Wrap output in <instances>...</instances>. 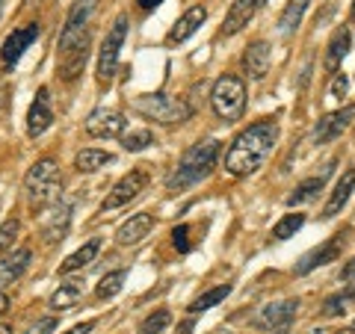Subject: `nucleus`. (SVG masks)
Here are the masks:
<instances>
[{"mask_svg":"<svg viewBox=\"0 0 355 334\" xmlns=\"http://www.w3.org/2000/svg\"><path fill=\"white\" fill-rule=\"evenodd\" d=\"M347 92H349V80L343 74H338L335 83H331V98H347Z\"/></svg>","mask_w":355,"mask_h":334,"instance_id":"obj_38","label":"nucleus"},{"mask_svg":"<svg viewBox=\"0 0 355 334\" xmlns=\"http://www.w3.org/2000/svg\"><path fill=\"white\" fill-rule=\"evenodd\" d=\"M169 322H172V314L160 308V310H154V314H148L146 319L139 322V334H163Z\"/></svg>","mask_w":355,"mask_h":334,"instance_id":"obj_34","label":"nucleus"},{"mask_svg":"<svg viewBox=\"0 0 355 334\" xmlns=\"http://www.w3.org/2000/svg\"><path fill=\"white\" fill-rule=\"evenodd\" d=\"M329 169H331V163H329ZM329 169L320 175V177H308V181H302L291 195H287V207H296V204H308V202H314V198L323 193V186H326V177H329Z\"/></svg>","mask_w":355,"mask_h":334,"instance_id":"obj_23","label":"nucleus"},{"mask_svg":"<svg viewBox=\"0 0 355 334\" xmlns=\"http://www.w3.org/2000/svg\"><path fill=\"white\" fill-rule=\"evenodd\" d=\"M0 334H15V331H12V326H9V322H3V326H0Z\"/></svg>","mask_w":355,"mask_h":334,"instance_id":"obj_43","label":"nucleus"},{"mask_svg":"<svg viewBox=\"0 0 355 334\" xmlns=\"http://www.w3.org/2000/svg\"><path fill=\"white\" fill-rule=\"evenodd\" d=\"M343 334H355V328H352V331H343Z\"/></svg>","mask_w":355,"mask_h":334,"instance_id":"obj_46","label":"nucleus"},{"mask_svg":"<svg viewBox=\"0 0 355 334\" xmlns=\"http://www.w3.org/2000/svg\"><path fill=\"white\" fill-rule=\"evenodd\" d=\"M216 157H219V142L216 139L196 142V146H190L184 151V157L178 160L175 172L169 175V181H166V184H169L172 193H181V189L198 184L216 166Z\"/></svg>","mask_w":355,"mask_h":334,"instance_id":"obj_2","label":"nucleus"},{"mask_svg":"<svg viewBox=\"0 0 355 334\" xmlns=\"http://www.w3.org/2000/svg\"><path fill=\"white\" fill-rule=\"evenodd\" d=\"M125 130V118L116 109H95L92 116L86 118V133L95 139H113V137H121Z\"/></svg>","mask_w":355,"mask_h":334,"instance_id":"obj_12","label":"nucleus"},{"mask_svg":"<svg viewBox=\"0 0 355 334\" xmlns=\"http://www.w3.org/2000/svg\"><path fill=\"white\" fill-rule=\"evenodd\" d=\"M89 30H62L60 36V51H57V69L65 83L77 80V74H83L86 60H89Z\"/></svg>","mask_w":355,"mask_h":334,"instance_id":"obj_4","label":"nucleus"},{"mask_svg":"<svg viewBox=\"0 0 355 334\" xmlns=\"http://www.w3.org/2000/svg\"><path fill=\"white\" fill-rule=\"evenodd\" d=\"M92 328H95V322H92V319H89V322H83V326H74V328H71L69 334H89V331H92Z\"/></svg>","mask_w":355,"mask_h":334,"instance_id":"obj_40","label":"nucleus"},{"mask_svg":"<svg viewBox=\"0 0 355 334\" xmlns=\"http://www.w3.org/2000/svg\"><path fill=\"white\" fill-rule=\"evenodd\" d=\"M24 193H27V204L30 210H48L53 204H60V193H62V177H60V166L57 160L44 157L39 163L30 166V172L24 177Z\"/></svg>","mask_w":355,"mask_h":334,"instance_id":"obj_3","label":"nucleus"},{"mask_svg":"<svg viewBox=\"0 0 355 334\" xmlns=\"http://www.w3.org/2000/svg\"><path fill=\"white\" fill-rule=\"evenodd\" d=\"M18 219L15 216H9L6 222H3V225H0V252H6L9 246H12V240L18 237Z\"/></svg>","mask_w":355,"mask_h":334,"instance_id":"obj_35","label":"nucleus"},{"mask_svg":"<svg viewBox=\"0 0 355 334\" xmlns=\"http://www.w3.org/2000/svg\"><path fill=\"white\" fill-rule=\"evenodd\" d=\"M42 237L48 243H57L65 237L69 231V222H71V207L69 204H53L48 210H42Z\"/></svg>","mask_w":355,"mask_h":334,"instance_id":"obj_15","label":"nucleus"},{"mask_svg":"<svg viewBox=\"0 0 355 334\" xmlns=\"http://www.w3.org/2000/svg\"><path fill=\"white\" fill-rule=\"evenodd\" d=\"M352 189H355V169H347V172H343V177L338 181V186L331 189L329 202H326V207H323V219H335L340 210L347 207Z\"/></svg>","mask_w":355,"mask_h":334,"instance_id":"obj_20","label":"nucleus"},{"mask_svg":"<svg viewBox=\"0 0 355 334\" xmlns=\"http://www.w3.org/2000/svg\"><path fill=\"white\" fill-rule=\"evenodd\" d=\"M107 163H113V154H110V151L83 148V151H77V157H74V169L77 172H98Z\"/></svg>","mask_w":355,"mask_h":334,"instance_id":"obj_25","label":"nucleus"},{"mask_svg":"<svg viewBox=\"0 0 355 334\" xmlns=\"http://www.w3.org/2000/svg\"><path fill=\"white\" fill-rule=\"evenodd\" d=\"M231 293V284H219V287H214V290H207V293H202L196 299V302L190 305V314L196 317V314H205L207 308H214V305H219L222 299H225Z\"/></svg>","mask_w":355,"mask_h":334,"instance_id":"obj_29","label":"nucleus"},{"mask_svg":"<svg viewBox=\"0 0 355 334\" xmlns=\"http://www.w3.org/2000/svg\"><path fill=\"white\" fill-rule=\"evenodd\" d=\"M352 24H355V3H352Z\"/></svg>","mask_w":355,"mask_h":334,"instance_id":"obj_45","label":"nucleus"},{"mask_svg":"<svg viewBox=\"0 0 355 334\" xmlns=\"http://www.w3.org/2000/svg\"><path fill=\"white\" fill-rule=\"evenodd\" d=\"M125 36H128V15H119L113 21V27H110L104 44H101V57H98V80H101V83L113 80L121 44H125Z\"/></svg>","mask_w":355,"mask_h":334,"instance_id":"obj_7","label":"nucleus"},{"mask_svg":"<svg viewBox=\"0 0 355 334\" xmlns=\"http://www.w3.org/2000/svg\"><path fill=\"white\" fill-rule=\"evenodd\" d=\"M254 0H234L231 3V9H228V15H225V21H222V36H234V33H240L243 27H249V21H252V15H254Z\"/></svg>","mask_w":355,"mask_h":334,"instance_id":"obj_21","label":"nucleus"},{"mask_svg":"<svg viewBox=\"0 0 355 334\" xmlns=\"http://www.w3.org/2000/svg\"><path fill=\"white\" fill-rule=\"evenodd\" d=\"M302 225H305V216L302 213H287V216H282L279 222H275L272 240H291Z\"/></svg>","mask_w":355,"mask_h":334,"instance_id":"obj_31","label":"nucleus"},{"mask_svg":"<svg viewBox=\"0 0 355 334\" xmlns=\"http://www.w3.org/2000/svg\"><path fill=\"white\" fill-rule=\"evenodd\" d=\"M270 60H272V53H270V44L266 42H252L246 53H243V71H246L252 80H263L266 71H270Z\"/></svg>","mask_w":355,"mask_h":334,"instance_id":"obj_16","label":"nucleus"},{"mask_svg":"<svg viewBox=\"0 0 355 334\" xmlns=\"http://www.w3.org/2000/svg\"><path fill=\"white\" fill-rule=\"evenodd\" d=\"M205 18H207V9H205V6L187 9V12L175 21V27L169 30V44H181V42H187L198 27L205 24Z\"/></svg>","mask_w":355,"mask_h":334,"instance_id":"obj_18","label":"nucleus"},{"mask_svg":"<svg viewBox=\"0 0 355 334\" xmlns=\"http://www.w3.org/2000/svg\"><path fill=\"white\" fill-rule=\"evenodd\" d=\"M125 281H128V272H125V270L110 272L107 278H101V284H98L95 296H98V299H113V296H119L121 287H125Z\"/></svg>","mask_w":355,"mask_h":334,"instance_id":"obj_32","label":"nucleus"},{"mask_svg":"<svg viewBox=\"0 0 355 334\" xmlns=\"http://www.w3.org/2000/svg\"><path fill=\"white\" fill-rule=\"evenodd\" d=\"M80 296H83V281H65L62 287H57L51 296V308L53 310H65V308H71L80 302Z\"/></svg>","mask_w":355,"mask_h":334,"instance_id":"obj_27","label":"nucleus"},{"mask_svg":"<svg viewBox=\"0 0 355 334\" xmlns=\"http://www.w3.org/2000/svg\"><path fill=\"white\" fill-rule=\"evenodd\" d=\"M296 310H299V299H279V302L263 305L258 314H254L252 326L254 328H263V331H279V334H284L287 328H291V319H293Z\"/></svg>","mask_w":355,"mask_h":334,"instance_id":"obj_8","label":"nucleus"},{"mask_svg":"<svg viewBox=\"0 0 355 334\" xmlns=\"http://www.w3.org/2000/svg\"><path fill=\"white\" fill-rule=\"evenodd\" d=\"M343 234H335V237H329L323 246H317V249H311L308 254H302V261H299L296 266V275H308V272H314L317 266H326V263H335L340 258V252H343Z\"/></svg>","mask_w":355,"mask_h":334,"instance_id":"obj_11","label":"nucleus"},{"mask_svg":"<svg viewBox=\"0 0 355 334\" xmlns=\"http://www.w3.org/2000/svg\"><path fill=\"white\" fill-rule=\"evenodd\" d=\"M349 44H352V36H349V30H347V27L338 30L335 36H331L329 48H326V60H323V69H326V71L335 74V71L340 69L343 57H347V53H349Z\"/></svg>","mask_w":355,"mask_h":334,"instance_id":"obj_22","label":"nucleus"},{"mask_svg":"<svg viewBox=\"0 0 355 334\" xmlns=\"http://www.w3.org/2000/svg\"><path fill=\"white\" fill-rule=\"evenodd\" d=\"M340 281L343 284H349V290H355V258L343 266V272H340Z\"/></svg>","mask_w":355,"mask_h":334,"instance_id":"obj_39","label":"nucleus"},{"mask_svg":"<svg viewBox=\"0 0 355 334\" xmlns=\"http://www.w3.org/2000/svg\"><path fill=\"white\" fill-rule=\"evenodd\" d=\"M266 3V0H254V6H263Z\"/></svg>","mask_w":355,"mask_h":334,"instance_id":"obj_44","label":"nucleus"},{"mask_svg":"<svg viewBox=\"0 0 355 334\" xmlns=\"http://www.w3.org/2000/svg\"><path fill=\"white\" fill-rule=\"evenodd\" d=\"M151 228H154V216L137 213V216H130L125 225L116 231V243H119V246H137V243H142L148 237Z\"/></svg>","mask_w":355,"mask_h":334,"instance_id":"obj_17","label":"nucleus"},{"mask_svg":"<svg viewBox=\"0 0 355 334\" xmlns=\"http://www.w3.org/2000/svg\"><path fill=\"white\" fill-rule=\"evenodd\" d=\"M39 33H42L39 24H24V27L12 30V36L3 42V51H0V60H3V65H15L21 60V53H24L30 44L39 39Z\"/></svg>","mask_w":355,"mask_h":334,"instance_id":"obj_13","label":"nucleus"},{"mask_svg":"<svg viewBox=\"0 0 355 334\" xmlns=\"http://www.w3.org/2000/svg\"><path fill=\"white\" fill-rule=\"evenodd\" d=\"M6 310H9V296H6L3 290H0V317H3Z\"/></svg>","mask_w":355,"mask_h":334,"instance_id":"obj_42","label":"nucleus"},{"mask_svg":"<svg viewBox=\"0 0 355 334\" xmlns=\"http://www.w3.org/2000/svg\"><path fill=\"white\" fill-rule=\"evenodd\" d=\"M137 109L146 118L151 121H160V125H184L187 118L193 116V109L187 101H181V98H172V95H142L137 98Z\"/></svg>","mask_w":355,"mask_h":334,"instance_id":"obj_6","label":"nucleus"},{"mask_svg":"<svg viewBox=\"0 0 355 334\" xmlns=\"http://www.w3.org/2000/svg\"><path fill=\"white\" fill-rule=\"evenodd\" d=\"M275 142H279V125H275L272 118H263L258 125L246 128L243 133H237L234 142H231V148L225 154V169L234 177L254 175L266 160H270Z\"/></svg>","mask_w":355,"mask_h":334,"instance_id":"obj_1","label":"nucleus"},{"mask_svg":"<svg viewBox=\"0 0 355 334\" xmlns=\"http://www.w3.org/2000/svg\"><path fill=\"white\" fill-rule=\"evenodd\" d=\"M51 121H53L51 92H48V86H42L39 92H36V101L30 104V113H27V133H30V137H42V133L51 128Z\"/></svg>","mask_w":355,"mask_h":334,"instance_id":"obj_14","label":"nucleus"},{"mask_svg":"<svg viewBox=\"0 0 355 334\" xmlns=\"http://www.w3.org/2000/svg\"><path fill=\"white\" fill-rule=\"evenodd\" d=\"M98 3L101 0H74L71 3V12H69V18H65V27L62 30H86V24L92 21V15H95V9H98Z\"/></svg>","mask_w":355,"mask_h":334,"instance_id":"obj_24","label":"nucleus"},{"mask_svg":"<svg viewBox=\"0 0 355 334\" xmlns=\"http://www.w3.org/2000/svg\"><path fill=\"white\" fill-rule=\"evenodd\" d=\"M311 0H287V6H284V12L279 18V30L284 33V36H291V33L302 24V15H305V9H308Z\"/></svg>","mask_w":355,"mask_h":334,"instance_id":"obj_28","label":"nucleus"},{"mask_svg":"<svg viewBox=\"0 0 355 334\" xmlns=\"http://www.w3.org/2000/svg\"><path fill=\"white\" fill-rule=\"evenodd\" d=\"M30 261H33V252L30 249H15L12 254H6V258L0 261V287L15 284L18 278L27 272Z\"/></svg>","mask_w":355,"mask_h":334,"instance_id":"obj_19","label":"nucleus"},{"mask_svg":"<svg viewBox=\"0 0 355 334\" xmlns=\"http://www.w3.org/2000/svg\"><path fill=\"white\" fill-rule=\"evenodd\" d=\"M121 146H125V151H142V148L154 146V133L148 128H137L121 137Z\"/></svg>","mask_w":355,"mask_h":334,"instance_id":"obj_33","label":"nucleus"},{"mask_svg":"<svg viewBox=\"0 0 355 334\" xmlns=\"http://www.w3.org/2000/svg\"><path fill=\"white\" fill-rule=\"evenodd\" d=\"M137 3H139L142 9H146V12H151V9H157V6L163 3V0H137Z\"/></svg>","mask_w":355,"mask_h":334,"instance_id":"obj_41","label":"nucleus"},{"mask_svg":"<svg viewBox=\"0 0 355 334\" xmlns=\"http://www.w3.org/2000/svg\"><path fill=\"white\" fill-rule=\"evenodd\" d=\"M210 107L222 121H237L246 109V83L237 74H222L210 89Z\"/></svg>","mask_w":355,"mask_h":334,"instance_id":"obj_5","label":"nucleus"},{"mask_svg":"<svg viewBox=\"0 0 355 334\" xmlns=\"http://www.w3.org/2000/svg\"><path fill=\"white\" fill-rule=\"evenodd\" d=\"M98 249H101V240H89L86 246H80L74 254H69V258H65V263L60 266V275H69V272H74V270H80V266L92 263L95 254H98Z\"/></svg>","mask_w":355,"mask_h":334,"instance_id":"obj_26","label":"nucleus"},{"mask_svg":"<svg viewBox=\"0 0 355 334\" xmlns=\"http://www.w3.org/2000/svg\"><path fill=\"white\" fill-rule=\"evenodd\" d=\"M53 331H57V319L53 317H44V319L36 322V326L27 328V334H53Z\"/></svg>","mask_w":355,"mask_h":334,"instance_id":"obj_37","label":"nucleus"},{"mask_svg":"<svg viewBox=\"0 0 355 334\" xmlns=\"http://www.w3.org/2000/svg\"><path fill=\"white\" fill-rule=\"evenodd\" d=\"M146 186H148V172H146V169H133V172H128L113 189H110V195L104 198L101 210L107 213V210H116V207H121V204L133 202V198H137Z\"/></svg>","mask_w":355,"mask_h":334,"instance_id":"obj_9","label":"nucleus"},{"mask_svg":"<svg viewBox=\"0 0 355 334\" xmlns=\"http://www.w3.org/2000/svg\"><path fill=\"white\" fill-rule=\"evenodd\" d=\"M172 243H175L178 252H190V228H187V225L175 228L172 231Z\"/></svg>","mask_w":355,"mask_h":334,"instance_id":"obj_36","label":"nucleus"},{"mask_svg":"<svg viewBox=\"0 0 355 334\" xmlns=\"http://www.w3.org/2000/svg\"><path fill=\"white\" fill-rule=\"evenodd\" d=\"M355 305V290H343V293H338V296H329L326 299V305H323V314L326 317H340V314H347V310Z\"/></svg>","mask_w":355,"mask_h":334,"instance_id":"obj_30","label":"nucleus"},{"mask_svg":"<svg viewBox=\"0 0 355 334\" xmlns=\"http://www.w3.org/2000/svg\"><path fill=\"white\" fill-rule=\"evenodd\" d=\"M352 118H355V107H343V109H335V113H326V116L314 125V133H311V139H314L317 146H326V142L338 139L340 133L352 125Z\"/></svg>","mask_w":355,"mask_h":334,"instance_id":"obj_10","label":"nucleus"}]
</instances>
